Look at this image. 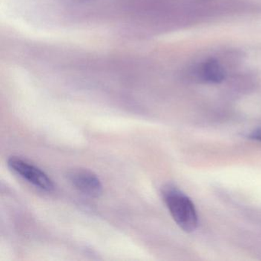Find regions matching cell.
Segmentation results:
<instances>
[{"label": "cell", "instance_id": "2", "mask_svg": "<svg viewBox=\"0 0 261 261\" xmlns=\"http://www.w3.org/2000/svg\"><path fill=\"white\" fill-rule=\"evenodd\" d=\"M7 165L16 175L37 189L47 192L54 190L53 180L37 166L16 156L10 157L7 161Z\"/></svg>", "mask_w": 261, "mask_h": 261}, {"label": "cell", "instance_id": "4", "mask_svg": "<svg viewBox=\"0 0 261 261\" xmlns=\"http://www.w3.org/2000/svg\"><path fill=\"white\" fill-rule=\"evenodd\" d=\"M197 76L206 83L218 84L225 79L226 71L218 61L210 59L200 65L197 70Z\"/></svg>", "mask_w": 261, "mask_h": 261}, {"label": "cell", "instance_id": "5", "mask_svg": "<svg viewBox=\"0 0 261 261\" xmlns=\"http://www.w3.org/2000/svg\"><path fill=\"white\" fill-rule=\"evenodd\" d=\"M249 137L252 140H258L261 142V126L255 129L254 130L250 133Z\"/></svg>", "mask_w": 261, "mask_h": 261}, {"label": "cell", "instance_id": "1", "mask_svg": "<svg viewBox=\"0 0 261 261\" xmlns=\"http://www.w3.org/2000/svg\"><path fill=\"white\" fill-rule=\"evenodd\" d=\"M162 196L175 223L185 231H194L198 227V218L190 198L172 185L163 188Z\"/></svg>", "mask_w": 261, "mask_h": 261}, {"label": "cell", "instance_id": "3", "mask_svg": "<svg viewBox=\"0 0 261 261\" xmlns=\"http://www.w3.org/2000/svg\"><path fill=\"white\" fill-rule=\"evenodd\" d=\"M68 181L81 193L98 198L103 192V186L99 177L92 171L85 169H73L67 174Z\"/></svg>", "mask_w": 261, "mask_h": 261}, {"label": "cell", "instance_id": "6", "mask_svg": "<svg viewBox=\"0 0 261 261\" xmlns=\"http://www.w3.org/2000/svg\"><path fill=\"white\" fill-rule=\"evenodd\" d=\"M74 2L77 3H82V2H86V1H89V0H72Z\"/></svg>", "mask_w": 261, "mask_h": 261}]
</instances>
